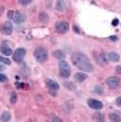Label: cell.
Returning a JSON list of instances; mask_svg holds the SVG:
<instances>
[{"label": "cell", "instance_id": "cell-22", "mask_svg": "<svg viewBox=\"0 0 121 122\" xmlns=\"http://www.w3.org/2000/svg\"><path fill=\"white\" fill-rule=\"evenodd\" d=\"M34 0H18L19 4L22 5H30Z\"/></svg>", "mask_w": 121, "mask_h": 122}, {"label": "cell", "instance_id": "cell-14", "mask_svg": "<svg viewBox=\"0 0 121 122\" xmlns=\"http://www.w3.org/2000/svg\"><path fill=\"white\" fill-rule=\"evenodd\" d=\"M87 78H88V75H87L86 73H83V72H77V73L74 75L75 81H77L78 82H82V81H84Z\"/></svg>", "mask_w": 121, "mask_h": 122}, {"label": "cell", "instance_id": "cell-1", "mask_svg": "<svg viewBox=\"0 0 121 122\" xmlns=\"http://www.w3.org/2000/svg\"><path fill=\"white\" fill-rule=\"evenodd\" d=\"M71 61L78 69L83 71L91 72L94 71V66L90 61L89 57L81 52H74L71 54Z\"/></svg>", "mask_w": 121, "mask_h": 122}, {"label": "cell", "instance_id": "cell-15", "mask_svg": "<svg viewBox=\"0 0 121 122\" xmlns=\"http://www.w3.org/2000/svg\"><path fill=\"white\" fill-rule=\"evenodd\" d=\"M52 55L55 57L56 59H58V60H62V59L65 58L64 52H62L61 50H56V51H54V52H52Z\"/></svg>", "mask_w": 121, "mask_h": 122}, {"label": "cell", "instance_id": "cell-9", "mask_svg": "<svg viewBox=\"0 0 121 122\" xmlns=\"http://www.w3.org/2000/svg\"><path fill=\"white\" fill-rule=\"evenodd\" d=\"M88 105L89 107L93 109H97V110H100L103 108V103L100 101V100H95V99H90L88 100Z\"/></svg>", "mask_w": 121, "mask_h": 122}, {"label": "cell", "instance_id": "cell-2", "mask_svg": "<svg viewBox=\"0 0 121 122\" xmlns=\"http://www.w3.org/2000/svg\"><path fill=\"white\" fill-rule=\"evenodd\" d=\"M59 72L60 76L63 79H68L71 76V68L66 61L59 60Z\"/></svg>", "mask_w": 121, "mask_h": 122}, {"label": "cell", "instance_id": "cell-28", "mask_svg": "<svg viewBox=\"0 0 121 122\" xmlns=\"http://www.w3.org/2000/svg\"><path fill=\"white\" fill-rule=\"evenodd\" d=\"M52 120V121H62V119H61V118H58L57 117H53Z\"/></svg>", "mask_w": 121, "mask_h": 122}, {"label": "cell", "instance_id": "cell-25", "mask_svg": "<svg viewBox=\"0 0 121 122\" xmlns=\"http://www.w3.org/2000/svg\"><path fill=\"white\" fill-rule=\"evenodd\" d=\"M116 104L118 106V107H121V97H118L116 100Z\"/></svg>", "mask_w": 121, "mask_h": 122}, {"label": "cell", "instance_id": "cell-18", "mask_svg": "<svg viewBox=\"0 0 121 122\" xmlns=\"http://www.w3.org/2000/svg\"><path fill=\"white\" fill-rule=\"evenodd\" d=\"M93 119L96 121H104L105 120V116L104 114L100 113V112H97V113L93 114Z\"/></svg>", "mask_w": 121, "mask_h": 122}, {"label": "cell", "instance_id": "cell-26", "mask_svg": "<svg viewBox=\"0 0 121 122\" xmlns=\"http://www.w3.org/2000/svg\"><path fill=\"white\" fill-rule=\"evenodd\" d=\"M115 71H116V72H117V73L121 74V65H117V67H116Z\"/></svg>", "mask_w": 121, "mask_h": 122}, {"label": "cell", "instance_id": "cell-30", "mask_svg": "<svg viewBox=\"0 0 121 122\" xmlns=\"http://www.w3.org/2000/svg\"><path fill=\"white\" fill-rule=\"evenodd\" d=\"M5 69V66H3L2 64H0V71H4Z\"/></svg>", "mask_w": 121, "mask_h": 122}, {"label": "cell", "instance_id": "cell-17", "mask_svg": "<svg viewBox=\"0 0 121 122\" xmlns=\"http://www.w3.org/2000/svg\"><path fill=\"white\" fill-rule=\"evenodd\" d=\"M11 119V114L8 111H4L0 116V120L1 121H9Z\"/></svg>", "mask_w": 121, "mask_h": 122}, {"label": "cell", "instance_id": "cell-3", "mask_svg": "<svg viewBox=\"0 0 121 122\" xmlns=\"http://www.w3.org/2000/svg\"><path fill=\"white\" fill-rule=\"evenodd\" d=\"M35 58L36 61L39 62H44L48 59V52L46 49H44L42 46L36 47L35 50Z\"/></svg>", "mask_w": 121, "mask_h": 122}, {"label": "cell", "instance_id": "cell-6", "mask_svg": "<svg viewBox=\"0 0 121 122\" xmlns=\"http://www.w3.org/2000/svg\"><path fill=\"white\" fill-rule=\"evenodd\" d=\"M26 51L24 48H18L16 49L15 52L13 53V59L15 62H21L24 59V57L25 56Z\"/></svg>", "mask_w": 121, "mask_h": 122}, {"label": "cell", "instance_id": "cell-21", "mask_svg": "<svg viewBox=\"0 0 121 122\" xmlns=\"http://www.w3.org/2000/svg\"><path fill=\"white\" fill-rule=\"evenodd\" d=\"M16 100H17V98H16V95H15V92H13L11 93V95H10V102H12L13 104H15L16 102Z\"/></svg>", "mask_w": 121, "mask_h": 122}, {"label": "cell", "instance_id": "cell-10", "mask_svg": "<svg viewBox=\"0 0 121 122\" xmlns=\"http://www.w3.org/2000/svg\"><path fill=\"white\" fill-rule=\"evenodd\" d=\"M97 61H98V63H99L100 66H104V65H106V64H108V61H110V60H109V55H108V53H107V52H102V53H100V55L98 56Z\"/></svg>", "mask_w": 121, "mask_h": 122}, {"label": "cell", "instance_id": "cell-5", "mask_svg": "<svg viewBox=\"0 0 121 122\" xmlns=\"http://www.w3.org/2000/svg\"><path fill=\"white\" fill-rule=\"evenodd\" d=\"M107 85L108 86V88L112 89V90H115L118 88L121 85V80L118 77H116V76H111L109 78L107 79Z\"/></svg>", "mask_w": 121, "mask_h": 122}, {"label": "cell", "instance_id": "cell-7", "mask_svg": "<svg viewBox=\"0 0 121 122\" xmlns=\"http://www.w3.org/2000/svg\"><path fill=\"white\" fill-rule=\"evenodd\" d=\"M69 23L66 21H60L57 22L55 25V30L59 34H64L69 30Z\"/></svg>", "mask_w": 121, "mask_h": 122}, {"label": "cell", "instance_id": "cell-11", "mask_svg": "<svg viewBox=\"0 0 121 122\" xmlns=\"http://www.w3.org/2000/svg\"><path fill=\"white\" fill-rule=\"evenodd\" d=\"M46 84H47L48 88H50V90H52V91H58L60 88V85L55 81L50 80V79L46 80Z\"/></svg>", "mask_w": 121, "mask_h": 122}, {"label": "cell", "instance_id": "cell-16", "mask_svg": "<svg viewBox=\"0 0 121 122\" xmlns=\"http://www.w3.org/2000/svg\"><path fill=\"white\" fill-rule=\"evenodd\" d=\"M108 55H109V60L111 61H114V62H117L120 59L119 54L116 52H111L110 53H108Z\"/></svg>", "mask_w": 121, "mask_h": 122}, {"label": "cell", "instance_id": "cell-4", "mask_svg": "<svg viewBox=\"0 0 121 122\" xmlns=\"http://www.w3.org/2000/svg\"><path fill=\"white\" fill-rule=\"evenodd\" d=\"M7 16L11 18L15 23L16 24H22L25 21V15H24L22 13L18 12V11H8L7 13Z\"/></svg>", "mask_w": 121, "mask_h": 122}, {"label": "cell", "instance_id": "cell-8", "mask_svg": "<svg viewBox=\"0 0 121 122\" xmlns=\"http://www.w3.org/2000/svg\"><path fill=\"white\" fill-rule=\"evenodd\" d=\"M13 24L11 22H9V21H6V22H5L2 25H1V28H0V30L1 32L4 34V35H9L12 34V32H13Z\"/></svg>", "mask_w": 121, "mask_h": 122}, {"label": "cell", "instance_id": "cell-24", "mask_svg": "<svg viewBox=\"0 0 121 122\" xmlns=\"http://www.w3.org/2000/svg\"><path fill=\"white\" fill-rule=\"evenodd\" d=\"M64 86L67 87V89H68V87H70L69 88L70 90H72V89H73V84L71 82H64Z\"/></svg>", "mask_w": 121, "mask_h": 122}, {"label": "cell", "instance_id": "cell-19", "mask_svg": "<svg viewBox=\"0 0 121 122\" xmlns=\"http://www.w3.org/2000/svg\"><path fill=\"white\" fill-rule=\"evenodd\" d=\"M109 119H110L111 121L118 122V121H121V117L117 113H112L109 115Z\"/></svg>", "mask_w": 121, "mask_h": 122}, {"label": "cell", "instance_id": "cell-23", "mask_svg": "<svg viewBox=\"0 0 121 122\" xmlns=\"http://www.w3.org/2000/svg\"><path fill=\"white\" fill-rule=\"evenodd\" d=\"M7 81V77L3 73H0V82H5Z\"/></svg>", "mask_w": 121, "mask_h": 122}, {"label": "cell", "instance_id": "cell-13", "mask_svg": "<svg viewBox=\"0 0 121 122\" xmlns=\"http://www.w3.org/2000/svg\"><path fill=\"white\" fill-rule=\"evenodd\" d=\"M67 8V1L66 0H57L56 9L58 11H64Z\"/></svg>", "mask_w": 121, "mask_h": 122}, {"label": "cell", "instance_id": "cell-20", "mask_svg": "<svg viewBox=\"0 0 121 122\" xmlns=\"http://www.w3.org/2000/svg\"><path fill=\"white\" fill-rule=\"evenodd\" d=\"M0 61L3 62L4 64H6V65H10L11 64V61L9 59H7V58L2 56V55H0Z\"/></svg>", "mask_w": 121, "mask_h": 122}, {"label": "cell", "instance_id": "cell-12", "mask_svg": "<svg viewBox=\"0 0 121 122\" xmlns=\"http://www.w3.org/2000/svg\"><path fill=\"white\" fill-rule=\"evenodd\" d=\"M0 51H1V52H2L3 54L6 55V56H10V55L13 53L12 49L10 48L9 46H7L5 44H2V45L0 46Z\"/></svg>", "mask_w": 121, "mask_h": 122}, {"label": "cell", "instance_id": "cell-29", "mask_svg": "<svg viewBox=\"0 0 121 122\" xmlns=\"http://www.w3.org/2000/svg\"><path fill=\"white\" fill-rule=\"evenodd\" d=\"M109 39H110V40H114V41H117V36H115V35H112V36H109Z\"/></svg>", "mask_w": 121, "mask_h": 122}, {"label": "cell", "instance_id": "cell-27", "mask_svg": "<svg viewBox=\"0 0 121 122\" xmlns=\"http://www.w3.org/2000/svg\"><path fill=\"white\" fill-rule=\"evenodd\" d=\"M118 23H119V20L117 19V18H115V19L112 21V25H114V26L117 25H118Z\"/></svg>", "mask_w": 121, "mask_h": 122}]
</instances>
